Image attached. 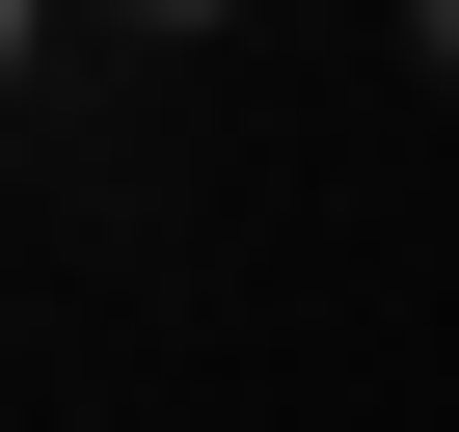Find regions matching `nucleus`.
I'll return each mask as SVG.
<instances>
[{
  "mask_svg": "<svg viewBox=\"0 0 459 432\" xmlns=\"http://www.w3.org/2000/svg\"><path fill=\"white\" fill-rule=\"evenodd\" d=\"M162 28H216V0H162Z\"/></svg>",
  "mask_w": 459,
  "mask_h": 432,
  "instance_id": "2",
  "label": "nucleus"
},
{
  "mask_svg": "<svg viewBox=\"0 0 459 432\" xmlns=\"http://www.w3.org/2000/svg\"><path fill=\"white\" fill-rule=\"evenodd\" d=\"M405 55H432V82H459V0H405Z\"/></svg>",
  "mask_w": 459,
  "mask_h": 432,
  "instance_id": "1",
  "label": "nucleus"
}]
</instances>
